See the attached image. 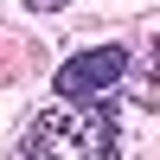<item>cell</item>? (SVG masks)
Wrapping results in <instances>:
<instances>
[{
  "instance_id": "2",
  "label": "cell",
  "mask_w": 160,
  "mask_h": 160,
  "mask_svg": "<svg viewBox=\"0 0 160 160\" xmlns=\"http://www.w3.org/2000/svg\"><path fill=\"white\" fill-rule=\"evenodd\" d=\"M128 64H135L128 45H83V51H71V58L58 64L51 90H58V102H102V96L122 90Z\"/></svg>"
},
{
  "instance_id": "1",
  "label": "cell",
  "mask_w": 160,
  "mask_h": 160,
  "mask_svg": "<svg viewBox=\"0 0 160 160\" xmlns=\"http://www.w3.org/2000/svg\"><path fill=\"white\" fill-rule=\"evenodd\" d=\"M13 160H122V115L115 102H51L32 115Z\"/></svg>"
},
{
  "instance_id": "3",
  "label": "cell",
  "mask_w": 160,
  "mask_h": 160,
  "mask_svg": "<svg viewBox=\"0 0 160 160\" xmlns=\"http://www.w3.org/2000/svg\"><path fill=\"white\" fill-rule=\"evenodd\" d=\"M32 13H58V7H71V0H26Z\"/></svg>"
}]
</instances>
